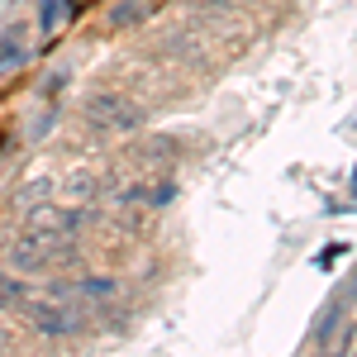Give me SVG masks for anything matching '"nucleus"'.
<instances>
[{
	"mask_svg": "<svg viewBox=\"0 0 357 357\" xmlns=\"http://www.w3.org/2000/svg\"><path fill=\"white\" fill-rule=\"evenodd\" d=\"M20 62H24V48H20L15 38H5V43H0V77H5V72H15Z\"/></svg>",
	"mask_w": 357,
	"mask_h": 357,
	"instance_id": "nucleus-8",
	"label": "nucleus"
},
{
	"mask_svg": "<svg viewBox=\"0 0 357 357\" xmlns=\"http://www.w3.org/2000/svg\"><path fill=\"white\" fill-rule=\"evenodd\" d=\"M62 82H67L62 72H57V77H48V86H43V96H57V91H62Z\"/></svg>",
	"mask_w": 357,
	"mask_h": 357,
	"instance_id": "nucleus-10",
	"label": "nucleus"
},
{
	"mask_svg": "<svg viewBox=\"0 0 357 357\" xmlns=\"http://www.w3.org/2000/svg\"><path fill=\"white\" fill-rule=\"evenodd\" d=\"M96 191H100V181H96L91 172H82V176H72V181L62 186V205H91Z\"/></svg>",
	"mask_w": 357,
	"mask_h": 357,
	"instance_id": "nucleus-5",
	"label": "nucleus"
},
{
	"mask_svg": "<svg viewBox=\"0 0 357 357\" xmlns=\"http://www.w3.org/2000/svg\"><path fill=\"white\" fill-rule=\"evenodd\" d=\"M20 310H24V319L38 333H53V338H67V333L82 329V314H77V305H72L67 291L62 296H33V291H24Z\"/></svg>",
	"mask_w": 357,
	"mask_h": 357,
	"instance_id": "nucleus-1",
	"label": "nucleus"
},
{
	"mask_svg": "<svg viewBox=\"0 0 357 357\" xmlns=\"http://www.w3.org/2000/svg\"><path fill=\"white\" fill-rule=\"evenodd\" d=\"M134 15H138V5H134V0H129V5H119V15H114V24H129Z\"/></svg>",
	"mask_w": 357,
	"mask_h": 357,
	"instance_id": "nucleus-9",
	"label": "nucleus"
},
{
	"mask_svg": "<svg viewBox=\"0 0 357 357\" xmlns=\"http://www.w3.org/2000/svg\"><path fill=\"white\" fill-rule=\"evenodd\" d=\"M67 15H72V0H43V15H38V29H43V33H53V29L62 24Z\"/></svg>",
	"mask_w": 357,
	"mask_h": 357,
	"instance_id": "nucleus-6",
	"label": "nucleus"
},
{
	"mask_svg": "<svg viewBox=\"0 0 357 357\" xmlns=\"http://www.w3.org/2000/svg\"><path fill=\"white\" fill-rule=\"evenodd\" d=\"M0 353H10V333L0 329Z\"/></svg>",
	"mask_w": 357,
	"mask_h": 357,
	"instance_id": "nucleus-11",
	"label": "nucleus"
},
{
	"mask_svg": "<svg viewBox=\"0 0 357 357\" xmlns=\"http://www.w3.org/2000/svg\"><path fill=\"white\" fill-rule=\"evenodd\" d=\"M24 281H20V276H5L0 272V310H20V301H24Z\"/></svg>",
	"mask_w": 357,
	"mask_h": 357,
	"instance_id": "nucleus-7",
	"label": "nucleus"
},
{
	"mask_svg": "<svg viewBox=\"0 0 357 357\" xmlns=\"http://www.w3.org/2000/svg\"><path fill=\"white\" fill-rule=\"evenodd\" d=\"M72 252V238H57V234H43V229H24L20 243H15V267L20 272H43Z\"/></svg>",
	"mask_w": 357,
	"mask_h": 357,
	"instance_id": "nucleus-3",
	"label": "nucleus"
},
{
	"mask_svg": "<svg viewBox=\"0 0 357 357\" xmlns=\"http://www.w3.org/2000/svg\"><path fill=\"white\" fill-rule=\"evenodd\" d=\"M82 114L96 134H134L138 124H143V110H138L129 96H119V91H96Z\"/></svg>",
	"mask_w": 357,
	"mask_h": 357,
	"instance_id": "nucleus-2",
	"label": "nucleus"
},
{
	"mask_svg": "<svg viewBox=\"0 0 357 357\" xmlns=\"http://www.w3.org/2000/svg\"><path fill=\"white\" fill-rule=\"evenodd\" d=\"M176 195V186L172 181H158V186H129L124 191V205H148V210H158V205H167Z\"/></svg>",
	"mask_w": 357,
	"mask_h": 357,
	"instance_id": "nucleus-4",
	"label": "nucleus"
}]
</instances>
